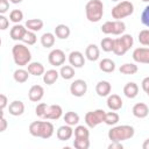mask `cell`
<instances>
[{"mask_svg": "<svg viewBox=\"0 0 149 149\" xmlns=\"http://www.w3.org/2000/svg\"><path fill=\"white\" fill-rule=\"evenodd\" d=\"M99 69L102 71V72H106V73H111L115 70V63L114 61H112L111 58H102L100 62H99Z\"/></svg>", "mask_w": 149, "mask_h": 149, "instance_id": "obj_27", "label": "cell"}, {"mask_svg": "<svg viewBox=\"0 0 149 149\" xmlns=\"http://www.w3.org/2000/svg\"><path fill=\"white\" fill-rule=\"evenodd\" d=\"M48 62L55 68L62 66L65 63V52L61 49H52L48 55Z\"/></svg>", "mask_w": 149, "mask_h": 149, "instance_id": "obj_10", "label": "cell"}, {"mask_svg": "<svg viewBox=\"0 0 149 149\" xmlns=\"http://www.w3.org/2000/svg\"><path fill=\"white\" fill-rule=\"evenodd\" d=\"M141 22L143 26L149 28V5L144 7V9L141 13Z\"/></svg>", "mask_w": 149, "mask_h": 149, "instance_id": "obj_41", "label": "cell"}, {"mask_svg": "<svg viewBox=\"0 0 149 149\" xmlns=\"http://www.w3.org/2000/svg\"><path fill=\"white\" fill-rule=\"evenodd\" d=\"M119 120H120L119 114L115 111H113V112H107L105 114V121L104 122L108 126H115L119 122Z\"/></svg>", "mask_w": 149, "mask_h": 149, "instance_id": "obj_35", "label": "cell"}, {"mask_svg": "<svg viewBox=\"0 0 149 149\" xmlns=\"http://www.w3.org/2000/svg\"><path fill=\"white\" fill-rule=\"evenodd\" d=\"M134 44V38L130 34H122L121 37L114 38L113 52L116 56H123Z\"/></svg>", "mask_w": 149, "mask_h": 149, "instance_id": "obj_5", "label": "cell"}, {"mask_svg": "<svg viewBox=\"0 0 149 149\" xmlns=\"http://www.w3.org/2000/svg\"><path fill=\"white\" fill-rule=\"evenodd\" d=\"M73 135V129H72V126L70 125H63L61 127H58L57 132H56V136L59 141H68L72 137Z\"/></svg>", "mask_w": 149, "mask_h": 149, "instance_id": "obj_15", "label": "cell"}, {"mask_svg": "<svg viewBox=\"0 0 149 149\" xmlns=\"http://www.w3.org/2000/svg\"><path fill=\"white\" fill-rule=\"evenodd\" d=\"M73 147L76 149H88L90 148V139H79L74 137Z\"/></svg>", "mask_w": 149, "mask_h": 149, "instance_id": "obj_37", "label": "cell"}, {"mask_svg": "<svg viewBox=\"0 0 149 149\" xmlns=\"http://www.w3.org/2000/svg\"><path fill=\"white\" fill-rule=\"evenodd\" d=\"M27 70L29 71L30 74H33V76H35V77L42 76V74H44V72H45L43 64L40 63V62H30V63L27 65Z\"/></svg>", "mask_w": 149, "mask_h": 149, "instance_id": "obj_23", "label": "cell"}, {"mask_svg": "<svg viewBox=\"0 0 149 149\" xmlns=\"http://www.w3.org/2000/svg\"><path fill=\"white\" fill-rule=\"evenodd\" d=\"M29 71L28 70H24V69H16L15 71H14V73H13V78H14V80L16 81V83H19V84H22V83H26L27 80H28V78H29Z\"/></svg>", "mask_w": 149, "mask_h": 149, "instance_id": "obj_28", "label": "cell"}, {"mask_svg": "<svg viewBox=\"0 0 149 149\" xmlns=\"http://www.w3.org/2000/svg\"><path fill=\"white\" fill-rule=\"evenodd\" d=\"M54 125L49 121H34L29 125V133L35 137L47 140L54 135Z\"/></svg>", "mask_w": 149, "mask_h": 149, "instance_id": "obj_1", "label": "cell"}, {"mask_svg": "<svg viewBox=\"0 0 149 149\" xmlns=\"http://www.w3.org/2000/svg\"><path fill=\"white\" fill-rule=\"evenodd\" d=\"M68 59H69L70 65H72L74 69H80L85 65V56L83 55V52H80L78 50L71 51L69 54Z\"/></svg>", "mask_w": 149, "mask_h": 149, "instance_id": "obj_11", "label": "cell"}, {"mask_svg": "<svg viewBox=\"0 0 149 149\" xmlns=\"http://www.w3.org/2000/svg\"><path fill=\"white\" fill-rule=\"evenodd\" d=\"M101 31L106 35H122L126 31V23L122 20L106 21L101 26Z\"/></svg>", "mask_w": 149, "mask_h": 149, "instance_id": "obj_7", "label": "cell"}, {"mask_svg": "<svg viewBox=\"0 0 149 149\" xmlns=\"http://www.w3.org/2000/svg\"><path fill=\"white\" fill-rule=\"evenodd\" d=\"M100 48L102 49V51L105 52H113V48H114V38L112 37H104L100 41Z\"/></svg>", "mask_w": 149, "mask_h": 149, "instance_id": "obj_34", "label": "cell"}, {"mask_svg": "<svg viewBox=\"0 0 149 149\" xmlns=\"http://www.w3.org/2000/svg\"><path fill=\"white\" fill-rule=\"evenodd\" d=\"M48 106H49V105H47L45 102H40V104H37V106L35 107V114H36L38 118L43 119L44 115H45V112H47Z\"/></svg>", "mask_w": 149, "mask_h": 149, "instance_id": "obj_40", "label": "cell"}, {"mask_svg": "<svg viewBox=\"0 0 149 149\" xmlns=\"http://www.w3.org/2000/svg\"><path fill=\"white\" fill-rule=\"evenodd\" d=\"M9 20L13 23H20L23 20V12L21 9H13L9 13Z\"/></svg>", "mask_w": 149, "mask_h": 149, "instance_id": "obj_38", "label": "cell"}, {"mask_svg": "<svg viewBox=\"0 0 149 149\" xmlns=\"http://www.w3.org/2000/svg\"><path fill=\"white\" fill-rule=\"evenodd\" d=\"M59 76V71H57L56 69H50V70H47L43 74V81L44 84L47 85H52L54 83H56V80L58 79Z\"/></svg>", "mask_w": 149, "mask_h": 149, "instance_id": "obj_25", "label": "cell"}, {"mask_svg": "<svg viewBox=\"0 0 149 149\" xmlns=\"http://www.w3.org/2000/svg\"><path fill=\"white\" fill-rule=\"evenodd\" d=\"M70 92L73 97H84L87 92V83L84 79H74L70 85Z\"/></svg>", "mask_w": 149, "mask_h": 149, "instance_id": "obj_9", "label": "cell"}, {"mask_svg": "<svg viewBox=\"0 0 149 149\" xmlns=\"http://www.w3.org/2000/svg\"><path fill=\"white\" fill-rule=\"evenodd\" d=\"M59 76L65 79V80H70L74 77V68L72 65H62L61 70H59Z\"/></svg>", "mask_w": 149, "mask_h": 149, "instance_id": "obj_30", "label": "cell"}, {"mask_svg": "<svg viewBox=\"0 0 149 149\" xmlns=\"http://www.w3.org/2000/svg\"><path fill=\"white\" fill-rule=\"evenodd\" d=\"M26 31H27L26 26L20 24V23H15V24L10 28L9 36H10V38L14 40V41H22V38H23Z\"/></svg>", "mask_w": 149, "mask_h": 149, "instance_id": "obj_16", "label": "cell"}, {"mask_svg": "<svg viewBox=\"0 0 149 149\" xmlns=\"http://www.w3.org/2000/svg\"><path fill=\"white\" fill-rule=\"evenodd\" d=\"M107 107L111 109V111H119L122 108V105H123V101L121 99L120 95L118 94H109L107 97Z\"/></svg>", "mask_w": 149, "mask_h": 149, "instance_id": "obj_18", "label": "cell"}, {"mask_svg": "<svg viewBox=\"0 0 149 149\" xmlns=\"http://www.w3.org/2000/svg\"><path fill=\"white\" fill-rule=\"evenodd\" d=\"M73 134H74V137L90 139V130H88L87 126H84V125H77L73 130Z\"/></svg>", "mask_w": 149, "mask_h": 149, "instance_id": "obj_33", "label": "cell"}, {"mask_svg": "<svg viewBox=\"0 0 149 149\" xmlns=\"http://www.w3.org/2000/svg\"><path fill=\"white\" fill-rule=\"evenodd\" d=\"M36 41H37V37H36L35 31H31V30L27 29V31H26V34H24V36L22 38V42L24 44H27V45H33V44L36 43Z\"/></svg>", "mask_w": 149, "mask_h": 149, "instance_id": "obj_36", "label": "cell"}, {"mask_svg": "<svg viewBox=\"0 0 149 149\" xmlns=\"http://www.w3.org/2000/svg\"><path fill=\"white\" fill-rule=\"evenodd\" d=\"M144 92H146V93H147V95H148V97H149V87H148V88H147V90H146V91H144Z\"/></svg>", "mask_w": 149, "mask_h": 149, "instance_id": "obj_50", "label": "cell"}, {"mask_svg": "<svg viewBox=\"0 0 149 149\" xmlns=\"http://www.w3.org/2000/svg\"><path fill=\"white\" fill-rule=\"evenodd\" d=\"M54 34H55L56 37L59 38V40H66V38L70 36L71 30H70V28H69L66 24L61 23V24H57V26L55 27Z\"/></svg>", "mask_w": 149, "mask_h": 149, "instance_id": "obj_24", "label": "cell"}, {"mask_svg": "<svg viewBox=\"0 0 149 149\" xmlns=\"http://www.w3.org/2000/svg\"><path fill=\"white\" fill-rule=\"evenodd\" d=\"M44 95V88L41 85H33L28 91V98L33 102H38Z\"/></svg>", "mask_w": 149, "mask_h": 149, "instance_id": "obj_14", "label": "cell"}, {"mask_svg": "<svg viewBox=\"0 0 149 149\" xmlns=\"http://www.w3.org/2000/svg\"><path fill=\"white\" fill-rule=\"evenodd\" d=\"M13 61L19 66H26L31 61V52L27 44L24 43H16L12 48Z\"/></svg>", "mask_w": 149, "mask_h": 149, "instance_id": "obj_3", "label": "cell"}, {"mask_svg": "<svg viewBox=\"0 0 149 149\" xmlns=\"http://www.w3.org/2000/svg\"><path fill=\"white\" fill-rule=\"evenodd\" d=\"M26 28L28 29V30H31V31H40L42 28H43V26H44V22H43V20H41V19H29V20H27L26 21Z\"/></svg>", "mask_w": 149, "mask_h": 149, "instance_id": "obj_26", "label": "cell"}, {"mask_svg": "<svg viewBox=\"0 0 149 149\" xmlns=\"http://www.w3.org/2000/svg\"><path fill=\"white\" fill-rule=\"evenodd\" d=\"M132 56L136 63L149 64V48H136Z\"/></svg>", "mask_w": 149, "mask_h": 149, "instance_id": "obj_12", "label": "cell"}, {"mask_svg": "<svg viewBox=\"0 0 149 149\" xmlns=\"http://www.w3.org/2000/svg\"><path fill=\"white\" fill-rule=\"evenodd\" d=\"M135 134V129L133 126L129 125H120V126H114L108 130V139L111 141H127L130 140Z\"/></svg>", "mask_w": 149, "mask_h": 149, "instance_id": "obj_2", "label": "cell"}, {"mask_svg": "<svg viewBox=\"0 0 149 149\" xmlns=\"http://www.w3.org/2000/svg\"><path fill=\"white\" fill-rule=\"evenodd\" d=\"M9 1H10L12 3H15V5H16V3H21L23 0H9Z\"/></svg>", "mask_w": 149, "mask_h": 149, "instance_id": "obj_49", "label": "cell"}, {"mask_svg": "<svg viewBox=\"0 0 149 149\" xmlns=\"http://www.w3.org/2000/svg\"><path fill=\"white\" fill-rule=\"evenodd\" d=\"M85 57L88 61H91V62L98 61L99 57H100V49H99V47L97 44H94V43L88 44L86 47V49H85Z\"/></svg>", "mask_w": 149, "mask_h": 149, "instance_id": "obj_19", "label": "cell"}, {"mask_svg": "<svg viewBox=\"0 0 149 149\" xmlns=\"http://www.w3.org/2000/svg\"><path fill=\"white\" fill-rule=\"evenodd\" d=\"M85 15L90 22H99L104 15V3L101 0H90L85 6Z\"/></svg>", "mask_w": 149, "mask_h": 149, "instance_id": "obj_4", "label": "cell"}, {"mask_svg": "<svg viewBox=\"0 0 149 149\" xmlns=\"http://www.w3.org/2000/svg\"><path fill=\"white\" fill-rule=\"evenodd\" d=\"M0 123H1V126H0V132L3 133V132L6 130V128H7V120H6L5 115H3V113L1 114V121H0Z\"/></svg>", "mask_w": 149, "mask_h": 149, "instance_id": "obj_46", "label": "cell"}, {"mask_svg": "<svg viewBox=\"0 0 149 149\" xmlns=\"http://www.w3.org/2000/svg\"><path fill=\"white\" fill-rule=\"evenodd\" d=\"M141 1H143V2H149V0H141Z\"/></svg>", "mask_w": 149, "mask_h": 149, "instance_id": "obj_51", "label": "cell"}, {"mask_svg": "<svg viewBox=\"0 0 149 149\" xmlns=\"http://www.w3.org/2000/svg\"><path fill=\"white\" fill-rule=\"evenodd\" d=\"M139 42L142 45L149 47V29H142L139 33Z\"/></svg>", "mask_w": 149, "mask_h": 149, "instance_id": "obj_39", "label": "cell"}, {"mask_svg": "<svg viewBox=\"0 0 149 149\" xmlns=\"http://www.w3.org/2000/svg\"><path fill=\"white\" fill-rule=\"evenodd\" d=\"M9 21L10 20H8L5 16V14H0V29L1 30H6L8 28V26H9Z\"/></svg>", "mask_w": 149, "mask_h": 149, "instance_id": "obj_42", "label": "cell"}, {"mask_svg": "<svg viewBox=\"0 0 149 149\" xmlns=\"http://www.w3.org/2000/svg\"><path fill=\"white\" fill-rule=\"evenodd\" d=\"M141 86H142V90H143V91H146V90L149 87V77L143 78V80H142V83H141Z\"/></svg>", "mask_w": 149, "mask_h": 149, "instance_id": "obj_47", "label": "cell"}, {"mask_svg": "<svg viewBox=\"0 0 149 149\" xmlns=\"http://www.w3.org/2000/svg\"><path fill=\"white\" fill-rule=\"evenodd\" d=\"M41 44L42 47L44 48H51L54 47L55 44V41H56V35L52 34V33H44L42 36H41Z\"/></svg>", "mask_w": 149, "mask_h": 149, "instance_id": "obj_29", "label": "cell"}, {"mask_svg": "<svg viewBox=\"0 0 149 149\" xmlns=\"http://www.w3.org/2000/svg\"><path fill=\"white\" fill-rule=\"evenodd\" d=\"M112 91V85L107 80H100L95 85V92L99 97H108Z\"/></svg>", "mask_w": 149, "mask_h": 149, "instance_id": "obj_20", "label": "cell"}, {"mask_svg": "<svg viewBox=\"0 0 149 149\" xmlns=\"http://www.w3.org/2000/svg\"><path fill=\"white\" fill-rule=\"evenodd\" d=\"M123 94L129 99H134L139 94V85L136 83H134V81L127 83L123 86Z\"/></svg>", "mask_w": 149, "mask_h": 149, "instance_id": "obj_22", "label": "cell"}, {"mask_svg": "<svg viewBox=\"0 0 149 149\" xmlns=\"http://www.w3.org/2000/svg\"><path fill=\"white\" fill-rule=\"evenodd\" d=\"M63 115V109L59 105H49L43 119L45 120H58Z\"/></svg>", "mask_w": 149, "mask_h": 149, "instance_id": "obj_13", "label": "cell"}, {"mask_svg": "<svg viewBox=\"0 0 149 149\" xmlns=\"http://www.w3.org/2000/svg\"><path fill=\"white\" fill-rule=\"evenodd\" d=\"M119 71L122 74H135L139 71V68L135 63H125L119 68Z\"/></svg>", "mask_w": 149, "mask_h": 149, "instance_id": "obj_32", "label": "cell"}, {"mask_svg": "<svg viewBox=\"0 0 149 149\" xmlns=\"http://www.w3.org/2000/svg\"><path fill=\"white\" fill-rule=\"evenodd\" d=\"M123 146L121 142L118 141H111V143L108 144V149H122Z\"/></svg>", "mask_w": 149, "mask_h": 149, "instance_id": "obj_44", "label": "cell"}, {"mask_svg": "<svg viewBox=\"0 0 149 149\" xmlns=\"http://www.w3.org/2000/svg\"><path fill=\"white\" fill-rule=\"evenodd\" d=\"M7 102H8L7 97H6L3 93H2V94H0V107H1V109H2V111L7 107Z\"/></svg>", "mask_w": 149, "mask_h": 149, "instance_id": "obj_45", "label": "cell"}, {"mask_svg": "<svg viewBox=\"0 0 149 149\" xmlns=\"http://www.w3.org/2000/svg\"><path fill=\"white\" fill-rule=\"evenodd\" d=\"M8 112L13 116H20L24 112V104L21 100H14L8 105Z\"/></svg>", "mask_w": 149, "mask_h": 149, "instance_id": "obj_21", "label": "cell"}, {"mask_svg": "<svg viewBox=\"0 0 149 149\" xmlns=\"http://www.w3.org/2000/svg\"><path fill=\"white\" fill-rule=\"evenodd\" d=\"M9 2L8 0H0V14H5L9 9Z\"/></svg>", "mask_w": 149, "mask_h": 149, "instance_id": "obj_43", "label": "cell"}, {"mask_svg": "<svg viewBox=\"0 0 149 149\" xmlns=\"http://www.w3.org/2000/svg\"><path fill=\"white\" fill-rule=\"evenodd\" d=\"M132 112H133V115L135 118H139V119H144L148 116L149 114V107L147 104L144 102H137L133 106L132 108Z\"/></svg>", "mask_w": 149, "mask_h": 149, "instance_id": "obj_17", "label": "cell"}, {"mask_svg": "<svg viewBox=\"0 0 149 149\" xmlns=\"http://www.w3.org/2000/svg\"><path fill=\"white\" fill-rule=\"evenodd\" d=\"M142 148L143 149H149V137L144 140V142L142 143Z\"/></svg>", "mask_w": 149, "mask_h": 149, "instance_id": "obj_48", "label": "cell"}, {"mask_svg": "<svg viewBox=\"0 0 149 149\" xmlns=\"http://www.w3.org/2000/svg\"><path fill=\"white\" fill-rule=\"evenodd\" d=\"M134 13V5L130 1H119L112 8V17L114 20H122L127 16H130Z\"/></svg>", "mask_w": 149, "mask_h": 149, "instance_id": "obj_6", "label": "cell"}, {"mask_svg": "<svg viewBox=\"0 0 149 149\" xmlns=\"http://www.w3.org/2000/svg\"><path fill=\"white\" fill-rule=\"evenodd\" d=\"M105 114L106 112L104 109H95L87 112L85 114V123L88 128H94L98 125L102 123L105 121Z\"/></svg>", "mask_w": 149, "mask_h": 149, "instance_id": "obj_8", "label": "cell"}, {"mask_svg": "<svg viewBox=\"0 0 149 149\" xmlns=\"http://www.w3.org/2000/svg\"><path fill=\"white\" fill-rule=\"evenodd\" d=\"M111 1H115V2H119V1H121V0H111Z\"/></svg>", "mask_w": 149, "mask_h": 149, "instance_id": "obj_52", "label": "cell"}, {"mask_svg": "<svg viewBox=\"0 0 149 149\" xmlns=\"http://www.w3.org/2000/svg\"><path fill=\"white\" fill-rule=\"evenodd\" d=\"M63 119H64L65 123H66V125H70V126H77V125L79 123V120H80L79 115H78L76 112H72V111L66 112V113L64 114Z\"/></svg>", "mask_w": 149, "mask_h": 149, "instance_id": "obj_31", "label": "cell"}]
</instances>
